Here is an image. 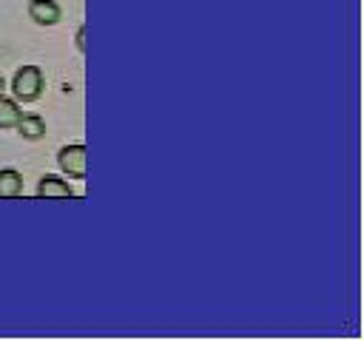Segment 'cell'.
Returning a JSON list of instances; mask_svg holds the SVG:
<instances>
[{"mask_svg": "<svg viewBox=\"0 0 364 341\" xmlns=\"http://www.w3.org/2000/svg\"><path fill=\"white\" fill-rule=\"evenodd\" d=\"M43 85H46V80H43V71L37 65L17 68V74L11 80V91H14V97L20 102H34L43 94Z\"/></svg>", "mask_w": 364, "mask_h": 341, "instance_id": "cell-1", "label": "cell"}, {"mask_svg": "<svg viewBox=\"0 0 364 341\" xmlns=\"http://www.w3.org/2000/svg\"><path fill=\"white\" fill-rule=\"evenodd\" d=\"M57 165L68 179H82L88 170V151L85 145H65L57 153Z\"/></svg>", "mask_w": 364, "mask_h": 341, "instance_id": "cell-2", "label": "cell"}, {"mask_svg": "<svg viewBox=\"0 0 364 341\" xmlns=\"http://www.w3.org/2000/svg\"><path fill=\"white\" fill-rule=\"evenodd\" d=\"M60 3L57 0H28V17L37 23V26H54L60 23Z\"/></svg>", "mask_w": 364, "mask_h": 341, "instance_id": "cell-3", "label": "cell"}, {"mask_svg": "<svg viewBox=\"0 0 364 341\" xmlns=\"http://www.w3.org/2000/svg\"><path fill=\"white\" fill-rule=\"evenodd\" d=\"M17 134L23 136V139H28V142H37V139H43L46 136V119L40 117V114H20V119H17Z\"/></svg>", "mask_w": 364, "mask_h": 341, "instance_id": "cell-4", "label": "cell"}, {"mask_svg": "<svg viewBox=\"0 0 364 341\" xmlns=\"http://www.w3.org/2000/svg\"><path fill=\"white\" fill-rule=\"evenodd\" d=\"M37 196H57V199H71L74 196V190H71V185L65 182V179H60V176H43L40 179V185H37Z\"/></svg>", "mask_w": 364, "mask_h": 341, "instance_id": "cell-5", "label": "cell"}, {"mask_svg": "<svg viewBox=\"0 0 364 341\" xmlns=\"http://www.w3.org/2000/svg\"><path fill=\"white\" fill-rule=\"evenodd\" d=\"M23 193V176L14 168H3L0 170V199H14Z\"/></svg>", "mask_w": 364, "mask_h": 341, "instance_id": "cell-6", "label": "cell"}, {"mask_svg": "<svg viewBox=\"0 0 364 341\" xmlns=\"http://www.w3.org/2000/svg\"><path fill=\"white\" fill-rule=\"evenodd\" d=\"M20 105L14 102V99H9L6 94H0V131H9V128H14L17 125V119H20Z\"/></svg>", "mask_w": 364, "mask_h": 341, "instance_id": "cell-7", "label": "cell"}, {"mask_svg": "<svg viewBox=\"0 0 364 341\" xmlns=\"http://www.w3.org/2000/svg\"><path fill=\"white\" fill-rule=\"evenodd\" d=\"M77 48H80V51H85V28H80V31H77Z\"/></svg>", "mask_w": 364, "mask_h": 341, "instance_id": "cell-8", "label": "cell"}, {"mask_svg": "<svg viewBox=\"0 0 364 341\" xmlns=\"http://www.w3.org/2000/svg\"><path fill=\"white\" fill-rule=\"evenodd\" d=\"M6 91V80H3V74H0V94Z\"/></svg>", "mask_w": 364, "mask_h": 341, "instance_id": "cell-9", "label": "cell"}]
</instances>
